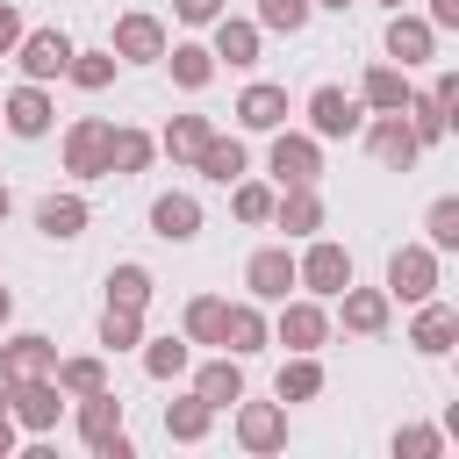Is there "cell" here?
Instances as JSON below:
<instances>
[{
	"label": "cell",
	"mask_w": 459,
	"mask_h": 459,
	"mask_svg": "<svg viewBox=\"0 0 459 459\" xmlns=\"http://www.w3.org/2000/svg\"><path fill=\"white\" fill-rule=\"evenodd\" d=\"M79 437H86V452H100V459H136V445H129V430H122V394H115V387L79 394Z\"/></svg>",
	"instance_id": "1"
},
{
	"label": "cell",
	"mask_w": 459,
	"mask_h": 459,
	"mask_svg": "<svg viewBox=\"0 0 459 459\" xmlns=\"http://www.w3.org/2000/svg\"><path fill=\"white\" fill-rule=\"evenodd\" d=\"M294 280H301L316 301H337V294L351 287V251H344V244H330V237H316V244L294 258Z\"/></svg>",
	"instance_id": "2"
},
{
	"label": "cell",
	"mask_w": 459,
	"mask_h": 459,
	"mask_svg": "<svg viewBox=\"0 0 459 459\" xmlns=\"http://www.w3.org/2000/svg\"><path fill=\"white\" fill-rule=\"evenodd\" d=\"M437 294V251L430 244H402L387 258V301H430Z\"/></svg>",
	"instance_id": "3"
},
{
	"label": "cell",
	"mask_w": 459,
	"mask_h": 459,
	"mask_svg": "<svg viewBox=\"0 0 459 459\" xmlns=\"http://www.w3.org/2000/svg\"><path fill=\"white\" fill-rule=\"evenodd\" d=\"M273 179L280 186H316V172H323V143L316 136H301V129H273Z\"/></svg>",
	"instance_id": "4"
},
{
	"label": "cell",
	"mask_w": 459,
	"mask_h": 459,
	"mask_svg": "<svg viewBox=\"0 0 459 459\" xmlns=\"http://www.w3.org/2000/svg\"><path fill=\"white\" fill-rule=\"evenodd\" d=\"M7 416H14V430H57V416H65V394H57V380L43 373V380H14V394H7Z\"/></svg>",
	"instance_id": "5"
},
{
	"label": "cell",
	"mask_w": 459,
	"mask_h": 459,
	"mask_svg": "<svg viewBox=\"0 0 459 459\" xmlns=\"http://www.w3.org/2000/svg\"><path fill=\"white\" fill-rule=\"evenodd\" d=\"M14 57H22V72H29L36 86H50V79H65V65H72V36H65V29H22Z\"/></svg>",
	"instance_id": "6"
},
{
	"label": "cell",
	"mask_w": 459,
	"mask_h": 459,
	"mask_svg": "<svg viewBox=\"0 0 459 459\" xmlns=\"http://www.w3.org/2000/svg\"><path fill=\"white\" fill-rule=\"evenodd\" d=\"M65 172L72 179H108V122L100 115H79L65 129Z\"/></svg>",
	"instance_id": "7"
},
{
	"label": "cell",
	"mask_w": 459,
	"mask_h": 459,
	"mask_svg": "<svg viewBox=\"0 0 459 459\" xmlns=\"http://www.w3.org/2000/svg\"><path fill=\"white\" fill-rule=\"evenodd\" d=\"M380 43H387V57H394L402 72L437 57V29H430L423 14H409V7H394V14H387V36H380Z\"/></svg>",
	"instance_id": "8"
},
{
	"label": "cell",
	"mask_w": 459,
	"mask_h": 459,
	"mask_svg": "<svg viewBox=\"0 0 459 459\" xmlns=\"http://www.w3.org/2000/svg\"><path fill=\"white\" fill-rule=\"evenodd\" d=\"M50 122H57V108H50V93H43L36 79H22V86L0 100V129H7V136H50Z\"/></svg>",
	"instance_id": "9"
},
{
	"label": "cell",
	"mask_w": 459,
	"mask_h": 459,
	"mask_svg": "<svg viewBox=\"0 0 459 459\" xmlns=\"http://www.w3.org/2000/svg\"><path fill=\"white\" fill-rule=\"evenodd\" d=\"M366 129V151L387 165V172H409L416 158H423V143H416V129L402 122V115H373V122H359Z\"/></svg>",
	"instance_id": "10"
},
{
	"label": "cell",
	"mask_w": 459,
	"mask_h": 459,
	"mask_svg": "<svg viewBox=\"0 0 459 459\" xmlns=\"http://www.w3.org/2000/svg\"><path fill=\"white\" fill-rule=\"evenodd\" d=\"M108 50H115V65H158L165 57V22L158 14H122Z\"/></svg>",
	"instance_id": "11"
},
{
	"label": "cell",
	"mask_w": 459,
	"mask_h": 459,
	"mask_svg": "<svg viewBox=\"0 0 459 459\" xmlns=\"http://www.w3.org/2000/svg\"><path fill=\"white\" fill-rule=\"evenodd\" d=\"M366 108L344 93V86H316L308 93V136H359Z\"/></svg>",
	"instance_id": "12"
},
{
	"label": "cell",
	"mask_w": 459,
	"mask_h": 459,
	"mask_svg": "<svg viewBox=\"0 0 459 459\" xmlns=\"http://www.w3.org/2000/svg\"><path fill=\"white\" fill-rule=\"evenodd\" d=\"M244 287H251V301H287V287H301V280H294V251H287V244H265V251H251V265H244Z\"/></svg>",
	"instance_id": "13"
},
{
	"label": "cell",
	"mask_w": 459,
	"mask_h": 459,
	"mask_svg": "<svg viewBox=\"0 0 459 459\" xmlns=\"http://www.w3.org/2000/svg\"><path fill=\"white\" fill-rule=\"evenodd\" d=\"M273 337H280L287 351H323V344H330V316H323V301H280Z\"/></svg>",
	"instance_id": "14"
},
{
	"label": "cell",
	"mask_w": 459,
	"mask_h": 459,
	"mask_svg": "<svg viewBox=\"0 0 459 459\" xmlns=\"http://www.w3.org/2000/svg\"><path fill=\"white\" fill-rule=\"evenodd\" d=\"M237 445L244 452H280L287 445V402H237Z\"/></svg>",
	"instance_id": "15"
},
{
	"label": "cell",
	"mask_w": 459,
	"mask_h": 459,
	"mask_svg": "<svg viewBox=\"0 0 459 459\" xmlns=\"http://www.w3.org/2000/svg\"><path fill=\"white\" fill-rule=\"evenodd\" d=\"M337 316H344L351 337H380L387 316H394V301H387V287H344L337 294Z\"/></svg>",
	"instance_id": "16"
},
{
	"label": "cell",
	"mask_w": 459,
	"mask_h": 459,
	"mask_svg": "<svg viewBox=\"0 0 459 459\" xmlns=\"http://www.w3.org/2000/svg\"><path fill=\"white\" fill-rule=\"evenodd\" d=\"M273 344V323L258 316V301H230L222 308V351L230 359H251V351H265Z\"/></svg>",
	"instance_id": "17"
},
{
	"label": "cell",
	"mask_w": 459,
	"mask_h": 459,
	"mask_svg": "<svg viewBox=\"0 0 459 459\" xmlns=\"http://www.w3.org/2000/svg\"><path fill=\"white\" fill-rule=\"evenodd\" d=\"M151 237L194 244V237H201V201H194V194H158V201H151Z\"/></svg>",
	"instance_id": "18"
},
{
	"label": "cell",
	"mask_w": 459,
	"mask_h": 459,
	"mask_svg": "<svg viewBox=\"0 0 459 459\" xmlns=\"http://www.w3.org/2000/svg\"><path fill=\"white\" fill-rule=\"evenodd\" d=\"M50 366H57V344L36 337V330H22V337L0 344V373H7V380H43Z\"/></svg>",
	"instance_id": "19"
},
{
	"label": "cell",
	"mask_w": 459,
	"mask_h": 459,
	"mask_svg": "<svg viewBox=\"0 0 459 459\" xmlns=\"http://www.w3.org/2000/svg\"><path fill=\"white\" fill-rule=\"evenodd\" d=\"M194 394L208 402V409H237L244 402V359H208V366H194Z\"/></svg>",
	"instance_id": "20"
},
{
	"label": "cell",
	"mask_w": 459,
	"mask_h": 459,
	"mask_svg": "<svg viewBox=\"0 0 459 459\" xmlns=\"http://www.w3.org/2000/svg\"><path fill=\"white\" fill-rule=\"evenodd\" d=\"M409 93H416V86H409V72H402V65H373V72L359 79V108H373V115H402V108H409Z\"/></svg>",
	"instance_id": "21"
},
{
	"label": "cell",
	"mask_w": 459,
	"mask_h": 459,
	"mask_svg": "<svg viewBox=\"0 0 459 459\" xmlns=\"http://www.w3.org/2000/svg\"><path fill=\"white\" fill-rule=\"evenodd\" d=\"M273 222H280L287 237H316V230H323V194H316V186H280V194H273Z\"/></svg>",
	"instance_id": "22"
},
{
	"label": "cell",
	"mask_w": 459,
	"mask_h": 459,
	"mask_svg": "<svg viewBox=\"0 0 459 459\" xmlns=\"http://www.w3.org/2000/svg\"><path fill=\"white\" fill-rule=\"evenodd\" d=\"M452 337H459V316H452L445 301H416V323H409V344H416L423 359H445V351H452Z\"/></svg>",
	"instance_id": "23"
},
{
	"label": "cell",
	"mask_w": 459,
	"mask_h": 459,
	"mask_svg": "<svg viewBox=\"0 0 459 459\" xmlns=\"http://www.w3.org/2000/svg\"><path fill=\"white\" fill-rule=\"evenodd\" d=\"M258 36H265L258 22L215 14V43H208V50H215V65H237V72H244V65H258Z\"/></svg>",
	"instance_id": "24"
},
{
	"label": "cell",
	"mask_w": 459,
	"mask_h": 459,
	"mask_svg": "<svg viewBox=\"0 0 459 459\" xmlns=\"http://www.w3.org/2000/svg\"><path fill=\"white\" fill-rule=\"evenodd\" d=\"M151 158H158V136H143V129H115V122H108V172H115V179L151 172Z\"/></svg>",
	"instance_id": "25"
},
{
	"label": "cell",
	"mask_w": 459,
	"mask_h": 459,
	"mask_svg": "<svg viewBox=\"0 0 459 459\" xmlns=\"http://www.w3.org/2000/svg\"><path fill=\"white\" fill-rule=\"evenodd\" d=\"M86 215H93V208H86L79 194H43V201H36V230H43L50 244H72V237L86 230Z\"/></svg>",
	"instance_id": "26"
},
{
	"label": "cell",
	"mask_w": 459,
	"mask_h": 459,
	"mask_svg": "<svg viewBox=\"0 0 459 459\" xmlns=\"http://www.w3.org/2000/svg\"><path fill=\"white\" fill-rule=\"evenodd\" d=\"M237 122L273 136V129L287 122V86H265V79H258V86H244V93H237Z\"/></svg>",
	"instance_id": "27"
},
{
	"label": "cell",
	"mask_w": 459,
	"mask_h": 459,
	"mask_svg": "<svg viewBox=\"0 0 459 459\" xmlns=\"http://www.w3.org/2000/svg\"><path fill=\"white\" fill-rule=\"evenodd\" d=\"M158 65H172V86H186V93H201V86L215 79V50H208V43H165Z\"/></svg>",
	"instance_id": "28"
},
{
	"label": "cell",
	"mask_w": 459,
	"mask_h": 459,
	"mask_svg": "<svg viewBox=\"0 0 459 459\" xmlns=\"http://www.w3.org/2000/svg\"><path fill=\"white\" fill-rule=\"evenodd\" d=\"M208 136H215V122H208V115H172V122H165V136H158V151H165L172 165H194Z\"/></svg>",
	"instance_id": "29"
},
{
	"label": "cell",
	"mask_w": 459,
	"mask_h": 459,
	"mask_svg": "<svg viewBox=\"0 0 459 459\" xmlns=\"http://www.w3.org/2000/svg\"><path fill=\"white\" fill-rule=\"evenodd\" d=\"M244 165H251V158H244V143H237V136H208V143H201V158H194V172H201V179H215V186L244 179Z\"/></svg>",
	"instance_id": "30"
},
{
	"label": "cell",
	"mask_w": 459,
	"mask_h": 459,
	"mask_svg": "<svg viewBox=\"0 0 459 459\" xmlns=\"http://www.w3.org/2000/svg\"><path fill=\"white\" fill-rule=\"evenodd\" d=\"M208 423H215V409H208L201 394L165 402V437H172V445H201V437H208Z\"/></svg>",
	"instance_id": "31"
},
{
	"label": "cell",
	"mask_w": 459,
	"mask_h": 459,
	"mask_svg": "<svg viewBox=\"0 0 459 459\" xmlns=\"http://www.w3.org/2000/svg\"><path fill=\"white\" fill-rule=\"evenodd\" d=\"M151 265H136V258H122V265H108V301L115 308H151Z\"/></svg>",
	"instance_id": "32"
},
{
	"label": "cell",
	"mask_w": 459,
	"mask_h": 459,
	"mask_svg": "<svg viewBox=\"0 0 459 459\" xmlns=\"http://www.w3.org/2000/svg\"><path fill=\"white\" fill-rule=\"evenodd\" d=\"M50 380H57V394H65V402H79V394H100V387H108V366H100L93 351H86V359H57V366H50Z\"/></svg>",
	"instance_id": "33"
},
{
	"label": "cell",
	"mask_w": 459,
	"mask_h": 459,
	"mask_svg": "<svg viewBox=\"0 0 459 459\" xmlns=\"http://www.w3.org/2000/svg\"><path fill=\"white\" fill-rule=\"evenodd\" d=\"M273 394H280V402H316V394H323V366H316V351H294V359L280 366Z\"/></svg>",
	"instance_id": "34"
},
{
	"label": "cell",
	"mask_w": 459,
	"mask_h": 459,
	"mask_svg": "<svg viewBox=\"0 0 459 459\" xmlns=\"http://www.w3.org/2000/svg\"><path fill=\"white\" fill-rule=\"evenodd\" d=\"M402 122L416 129V143H445V129H452V108H445L437 93H409V108H402Z\"/></svg>",
	"instance_id": "35"
},
{
	"label": "cell",
	"mask_w": 459,
	"mask_h": 459,
	"mask_svg": "<svg viewBox=\"0 0 459 459\" xmlns=\"http://www.w3.org/2000/svg\"><path fill=\"white\" fill-rule=\"evenodd\" d=\"M65 79H72L79 93H108V86H115V50H72Z\"/></svg>",
	"instance_id": "36"
},
{
	"label": "cell",
	"mask_w": 459,
	"mask_h": 459,
	"mask_svg": "<svg viewBox=\"0 0 459 459\" xmlns=\"http://www.w3.org/2000/svg\"><path fill=\"white\" fill-rule=\"evenodd\" d=\"M222 294H194L186 301V344H222Z\"/></svg>",
	"instance_id": "37"
},
{
	"label": "cell",
	"mask_w": 459,
	"mask_h": 459,
	"mask_svg": "<svg viewBox=\"0 0 459 459\" xmlns=\"http://www.w3.org/2000/svg\"><path fill=\"white\" fill-rule=\"evenodd\" d=\"M186 359H194L186 337H143V373H151V380H179Z\"/></svg>",
	"instance_id": "38"
},
{
	"label": "cell",
	"mask_w": 459,
	"mask_h": 459,
	"mask_svg": "<svg viewBox=\"0 0 459 459\" xmlns=\"http://www.w3.org/2000/svg\"><path fill=\"white\" fill-rule=\"evenodd\" d=\"M100 344L108 351H129V344H143V308H100Z\"/></svg>",
	"instance_id": "39"
},
{
	"label": "cell",
	"mask_w": 459,
	"mask_h": 459,
	"mask_svg": "<svg viewBox=\"0 0 459 459\" xmlns=\"http://www.w3.org/2000/svg\"><path fill=\"white\" fill-rule=\"evenodd\" d=\"M423 230H430V251H459V194H437Z\"/></svg>",
	"instance_id": "40"
},
{
	"label": "cell",
	"mask_w": 459,
	"mask_h": 459,
	"mask_svg": "<svg viewBox=\"0 0 459 459\" xmlns=\"http://www.w3.org/2000/svg\"><path fill=\"white\" fill-rule=\"evenodd\" d=\"M316 14V0H258V29H280V36H301Z\"/></svg>",
	"instance_id": "41"
},
{
	"label": "cell",
	"mask_w": 459,
	"mask_h": 459,
	"mask_svg": "<svg viewBox=\"0 0 459 459\" xmlns=\"http://www.w3.org/2000/svg\"><path fill=\"white\" fill-rule=\"evenodd\" d=\"M230 208H237V222H273V186H258V179H230Z\"/></svg>",
	"instance_id": "42"
},
{
	"label": "cell",
	"mask_w": 459,
	"mask_h": 459,
	"mask_svg": "<svg viewBox=\"0 0 459 459\" xmlns=\"http://www.w3.org/2000/svg\"><path fill=\"white\" fill-rule=\"evenodd\" d=\"M445 452V430H430V423H402L394 430V459H437Z\"/></svg>",
	"instance_id": "43"
},
{
	"label": "cell",
	"mask_w": 459,
	"mask_h": 459,
	"mask_svg": "<svg viewBox=\"0 0 459 459\" xmlns=\"http://www.w3.org/2000/svg\"><path fill=\"white\" fill-rule=\"evenodd\" d=\"M14 43H22V7L0 0V57H14Z\"/></svg>",
	"instance_id": "44"
},
{
	"label": "cell",
	"mask_w": 459,
	"mask_h": 459,
	"mask_svg": "<svg viewBox=\"0 0 459 459\" xmlns=\"http://www.w3.org/2000/svg\"><path fill=\"white\" fill-rule=\"evenodd\" d=\"M172 14L201 29V22H215V14H222V0H172Z\"/></svg>",
	"instance_id": "45"
},
{
	"label": "cell",
	"mask_w": 459,
	"mask_h": 459,
	"mask_svg": "<svg viewBox=\"0 0 459 459\" xmlns=\"http://www.w3.org/2000/svg\"><path fill=\"white\" fill-rule=\"evenodd\" d=\"M423 22H430V29H459V0H430Z\"/></svg>",
	"instance_id": "46"
},
{
	"label": "cell",
	"mask_w": 459,
	"mask_h": 459,
	"mask_svg": "<svg viewBox=\"0 0 459 459\" xmlns=\"http://www.w3.org/2000/svg\"><path fill=\"white\" fill-rule=\"evenodd\" d=\"M430 93H437L445 108H459V72H437V86H430Z\"/></svg>",
	"instance_id": "47"
},
{
	"label": "cell",
	"mask_w": 459,
	"mask_h": 459,
	"mask_svg": "<svg viewBox=\"0 0 459 459\" xmlns=\"http://www.w3.org/2000/svg\"><path fill=\"white\" fill-rule=\"evenodd\" d=\"M7 452H14V416L0 409V459H7Z\"/></svg>",
	"instance_id": "48"
},
{
	"label": "cell",
	"mask_w": 459,
	"mask_h": 459,
	"mask_svg": "<svg viewBox=\"0 0 459 459\" xmlns=\"http://www.w3.org/2000/svg\"><path fill=\"white\" fill-rule=\"evenodd\" d=\"M7 316H14V294H7V287H0V330H7Z\"/></svg>",
	"instance_id": "49"
},
{
	"label": "cell",
	"mask_w": 459,
	"mask_h": 459,
	"mask_svg": "<svg viewBox=\"0 0 459 459\" xmlns=\"http://www.w3.org/2000/svg\"><path fill=\"white\" fill-rule=\"evenodd\" d=\"M7 208H14V194H7V179H0V222H7Z\"/></svg>",
	"instance_id": "50"
},
{
	"label": "cell",
	"mask_w": 459,
	"mask_h": 459,
	"mask_svg": "<svg viewBox=\"0 0 459 459\" xmlns=\"http://www.w3.org/2000/svg\"><path fill=\"white\" fill-rule=\"evenodd\" d=\"M316 7H337V14H344V7H351V0H316Z\"/></svg>",
	"instance_id": "51"
},
{
	"label": "cell",
	"mask_w": 459,
	"mask_h": 459,
	"mask_svg": "<svg viewBox=\"0 0 459 459\" xmlns=\"http://www.w3.org/2000/svg\"><path fill=\"white\" fill-rule=\"evenodd\" d=\"M380 7H409V0H380Z\"/></svg>",
	"instance_id": "52"
}]
</instances>
